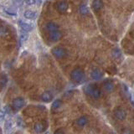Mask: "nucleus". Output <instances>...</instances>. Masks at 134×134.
I'll return each instance as SVG.
<instances>
[{
	"label": "nucleus",
	"mask_w": 134,
	"mask_h": 134,
	"mask_svg": "<svg viewBox=\"0 0 134 134\" xmlns=\"http://www.w3.org/2000/svg\"><path fill=\"white\" fill-rule=\"evenodd\" d=\"M85 91L88 96H91L93 98H99L102 92L97 87L93 86L92 85H88L85 87Z\"/></svg>",
	"instance_id": "f257e3e1"
},
{
	"label": "nucleus",
	"mask_w": 134,
	"mask_h": 134,
	"mask_svg": "<svg viewBox=\"0 0 134 134\" xmlns=\"http://www.w3.org/2000/svg\"><path fill=\"white\" fill-rule=\"evenodd\" d=\"M70 77L75 82H81L85 78V73L81 69H75L71 72Z\"/></svg>",
	"instance_id": "f03ea898"
},
{
	"label": "nucleus",
	"mask_w": 134,
	"mask_h": 134,
	"mask_svg": "<svg viewBox=\"0 0 134 134\" xmlns=\"http://www.w3.org/2000/svg\"><path fill=\"white\" fill-rule=\"evenodd\" d=\"M52 54L57 59H60V58H63L64 56L66 55V51L63 48L55 47V48H54L52 49Z\"/></svg>",
	"instance_id": "7ed1b4c3"
},
{
	"label": "nucleus",
	"mask_w": 134,
	"mask_h": 134,
	"mask_svg": "<svg viewBox=\"0 0 134 134\" xmlns=\"http://www.w3.org/2000/svg\"><path fill=\"white\" fill-rule=\"evenodd\" d=\"M24 105V100L22 97H16L13 100V107L16 110H19Z\"/></svg>",
	"instance_id": "20e7f679"
},
{
	"label": "nucleus",
	"mask_w": 134,
	"mask_h": 134,
	"mask_svg": "<svg viewBox=\"0 0 134 134\" xmlns=\"http://www.w3.org/2000/svg\"><path fill=\"white\" fill-rule=\"evenodd\" d=\"M19 24L20 25V27L24 30V32H26V33L31 31L33 29V28H34V24H33L24 22V21H22V20L19 21Z\"/></svg>",
	"instance_id": "39448f33"
},
{
	"label": "nucleus",
	"mask_w": 134,
	"mask_h": 134,
	"mask_svg": "<svg viewBox=\"0 0 134 134\" xmlns=\"http://www.w3.org/2000/svg\"><path fill=\"white\" fill-rule=\"evenodd\" d=\"M68 3L66 2H59L56 4L57 10L60 13H65L67 9H68Z\"/></svg>",
	"instance_id": "423d86ee"
},
{
	"label": "nucleus",
	"mask_w": 134,
	"mask_h": 134,
	"mask_svg": "<svg viewBox=\"0 0 134 134\" xmlns=\"http://www.w3.org/2000/svg\"><path fill=\"white\" fill-rule=\"evenodd\" d=\"M114 114H115V116L116 117L118 120H124L126 118V111L122 109H116V110L114 111Z\"/></svg>",
	"instance_id": "0eeeda50"
},
{
	"label": "nucleus",
	"mask_w": 134,
	"mask_h": 134,
	"mask_svg": "<svg viewBox=\"0 0 134 134\" xmlns=\"http://www.w3.org/2000/svg\"><path fill=\"white\" fill-rule=\"evenodd\" d=\"M91 77L92 80H95V81H96V80H100V78L102 77V71L97 70V69H95L93 70H91Z\"/></svg>",
	"instance_id": "6e6552de"
},
{
	"label": "nucleus",
	"mask_w": 134,
	"mask_h": 134,
	"mask_svg": "<svg viewBox=\"0 0 134 134\" xmlns=\"http://www.w3.org/2000/svg\"><path fill=\"white\" fill-rule=\"evenodd\" d=\"M45 28L50 33L58 31V29H59L58 25L55 23H54V22H49V23H47V24H46V25H45Z\"/></svg>",
	"instance_id": "1a4fd4ad"
},
{
	"label": "nucleus",
	"mask_w": 134,
	"mask_h": 134,
	"mask_svg": "<svg viewBox=\"0 0 134 134\" xmlns=\"http://www.w3.org/2000/svg\"><path fill=\"white\" fill-rule=\"evenodd\" d=\"M36 15H37L36 11L30 10V9L24 11V17L25 19H35V17H36Z\"/></svg>",
	"instance_id": "9d476101"
},
{
	"label": "nucleus",
	"mask_w": 134,
	"mask_h": 134,
	"mask_svg": "<svg viewBox=\"0 0 134 134\" xmlns=\"http://www.w3.org/2000/svg\"><path fill=\"white\" fill-rule=\"evenodd\" d=\"M60 37H61V33L60 31H55L49 34V40L52 42L58 41L60 39Z\"/></svg>",
	"instance_id": "9b49d317"
},
{
	"label": "nucleus",
	"mask_w": 134,
	"mask_h": 134,
	"mask_svg": "<svg viewBox=\"0 0 134 134\" xmlns=\"http://www.w3.org/2000/svg\"><path fill=\"white\" fill-rule=\"evenodd\" d=\"M53 96L49 91H44L41 95V100L44 102H49L52 100Z\"/></svg>",
	"instance_id": "f8f14e48"
},
{
	"label": "nucleus",
	"mask_w": 134,
	"mask_h": 134,
	"mask_svg": "<svg viewBox=\"0 0 134 134\" xmlns=\"http://www.w3.org/2000/svg\"><path fill=\"white\" fill-rule=\"evenodd\" d=\"M103 7V2L100 1V0H96V1L92 2V8L96 11H98L100 9H102Z\"/></svg>",
	"instance_id": "ddd939ff"
},
{
	"label": "nucleus",
	"mask_w": 134,
	"mask_h": 134,
	"mask_svg": "<svg viewBox=\"0 0 134 134\" xmlns=\"http://www.w3.org/2000/svg\"><path fill=\"white\" fill-rule=\"evenodd\" d=\"M87 122H88L87 117L84 116L79 117V118L77 119V121H76V123H77V125L79 126V127H84V126L87 124Z\"/></svg>",
	"instance_id": "4468645a"
},
{
	"label": "nucleus",
	"mask_w": 134,
	"mask_h": 134,
	"mask_svg": "<svg viewBox=\"0 0 134 134\" xmlns=\"http://www.w3.org/2000/svg\"><path fill=\"white\" fill-rule=\"evenodd\" d=\"M79 11L82 15H86L89 13V8L86 3H81L79 7Z\"/></svg>",
	"instance_id": "2eb2a0df"
},
{
	"label": "nucleus",
	"mask_w": 134,
	"mask_h": 134,
	"mask_svg": "<svg viewBox=\"0 0 134 134\" xmlns=\"http://www.w3.org/2000/svg\"><path fill=\"white\" fill-rule=\"evenodd\" d=\"M103 87H104L105 91H107V92H111L113 91V89H114V86H113L112 82H111V81L105 82L104 85H103Z\"/></svg>",
	"instance_id": "dca6fc26"
},
{
	"label": "nucleus",
	"mask_w": 134,
	"mask_h": 134,
	"mask_svg": "<svg viewBox=\"0 0 134 134\" xmlns=\"http://www.w3.org/2000/svg\"><path fill=\"white\" fill-rule=\"evenodd\" d=\"M7 82H8V78L5 75L3 74L1 75V78H0V85H1L2 89H3L4 86L7 85Z\"/></svg>",
	"instance_id": "f3484780"
},
{
	"label": "nucleus",
	"mask_w": 134,
	"mask_h": 134,
	"mask_svg": "<svg viewBox=\"0 0 134 134\" xmlns=\"http://www.w3.org/2000/svg\"><path fill=\"white\" fill-rule=\"evenodd\" d=\"M121 51H120L118 49H114L111 51V55H112V57L114 58V59H118V58H120L121 57Z\"/></svg>",
	"instance_id": "a211bd4d"
},
{
	"label": "nucleus",
	"mask_w": 134,
	"mask_h": 134,
	"mask_svg": "<svg viewBox=\"0 0 134 134\" xmlns=\"http://www.w3.org/2000/svg\"><path fill=\"white\" fill-rule=\"evenodd\" d=\"M35 132H42L44 131V126H43V124H41V123H36L35 125Z\"/></svg>",
	"instance_id": "6ab92c4d"
},
{
	"label": "nucleus",
	"mask_w": 134,
	"mask_h": 134,
	"mask_svg": "<svg viewBox=\"0 0 134 134\" xmlns=\"http://www.w3.org/2000/svg\"><path fill=\"white\" fill-rule=\"evenodd\" d=\"M28 38H29V35H28V34L26 32H22V33H20V35H19V39L21 41H26L28 40Z\"/></svg>",
	"instance_id": "aec40b11"
},
{
	"label": "nucleus",
	"mask_w": 134,
	"mask_h": 134,
	"mask_svg": "<svg viewBox=\"0 0 134 134\" xmlns=\"http://www.w3.org/2000/svg\"><path fill=\"white\" fill-rule=\"evenodd\" d=\"M13 121L11 119H8L5 122V129L7 130V131H8V130H10L12 127H13Z\"/></svg>",
	"instance_id": "412c9836"
},
{
	"label": "nucleus",
	"mask_w": 134,
	"mask_h": 134,
	"mask_svg": "<svg viewBox=\"0 0 134 134\" xmlns=\"http://www.w3.org/2000/svg\"><path fill=\"white\" fill-rule=\"evenodd\" d=\"M61 104H62L61 100H54V102L52 104V107L54 109H58L59 107H60Z\"/></svg>",
	"instance_id": "4be33fe9"
},
{
	"label": "nucleus",
	"mask_w": 134,
	"mask_h": 134,
	"mask_svg": "<svg viewBox=\"0 0 134 134\" xmlns=\"http://www.w3.org/2000/svg\"><path fill=\"white\" fill-rule=\"evenodd\" d=\"M0 34H1L2 37H4V36H7L8 35V32L7 30V29L3 26V27H1V29H0Z\"/></svg>",
	"instance_id": "5701e85b"
},
{
	"label": "nucleus",
	"mask_w": 134,
	"mask_h": 134,
	"mask_svg": "<svg viewBox=\"0 0 134 134\" xmlns=\"http://www.w3.org/2000/svg\"><path fill=\"white\" fill-rule=\"evenodd\" d=\"M4 11H5L8 14L12 15V16H16V14H17L15 11H14L13 9H10V8H4Z\"/></svg>",
	"instance_id": "b1692460"
},
{
	"label": "nucleus",
	"mask_w": 134,
	"mask_h": 134,
	"mask_svg": "<svg viewBox=\"0 0 134 134\" xmlns=\"http://www.w3.org/2000/svg\"><path fill=\"white\" fill-rule=\"evenodd\" d=\"M36 2L35 0H27V1H25V3L27 4V5H34Z\"/></svg>",
	"instance_id": "393cba45"
},
{
	"label": "nucleus",
	"mask_w": 134,
	"mask_h": 134,
	"mask_svg": "<svg viewBox=\"0 0 134 134\" xmlns=\"http://www.w3.org/2000/svg\"><path fill=\"white\" fill-rule=\"evenodd\" d=\"M4 113H5V112H4V110H3V109H2L1 112H0V119H1V121H3V118H4V115H5Z\"/></svg>",
	"instance_id": "a878e982"
},
{
	"label": "nucleus",
	"mask_w": 134,
	"mask_h": 134,
	"mask_svg": "<svg viewBox=\"0 0 134 134\" xmlns=\"http://www.w3.org/2000/svg\"><path fill=\"white\" fill-rule=\"evenodd\" d=\"M54 134H64V132H63L62 131H60V130H58V131H56Z\"/></svg>",
	"instance_id": "bb28decb"
},
{
	"label": "nucleus",
	"mask_w": 134,
	"mask_h": 134,
	"mask_svg": "<svg viewBox=\"0 0 134 134\" xmlns=\"http://www.w3.org/2000/svg\"><path fill=\"white\" fill-rule=\"evenodd\" d=\"M131 100H132V103L134 105V94L131 95Z\"/></svg>",
	"instance_id": "cd10ccee"
}]
</instances>
